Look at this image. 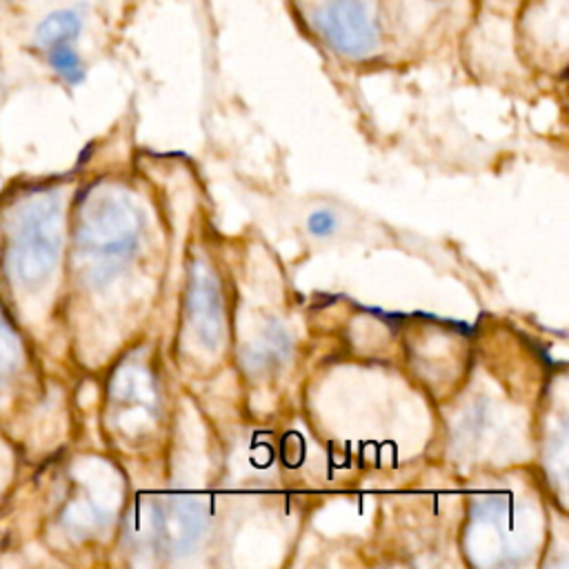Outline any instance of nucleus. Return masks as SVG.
<instances>
[{"mask_svg": "<svg viewBox=\"0 0 569 569\" xmlns=\"http://www.w3.org/2000/svg\"><path fill=\"white\" fill-rule=\"evenodd\" d=\"M82 31V11L80 9H58L44 16L33 33L36 44L47 51L56 44H71Z\"/></svg>", "mask_w": 569, "mask_h": 569, "instance_id": "6", "label": "nucleus"}, {"mask_svg": "<svg viewBox=\"0 0 569 569\" xmlns=\"http://www.w3.org/2000/svg\"><path fill=\"white\" fill-rule=\"evenodd\" d=\"M327 44L347 58H367L378 44V29L365 0H327L316 13Z\"/></svg>", "mask_w": 569, "mask_h": 569, "instance_id": "3", "label": "nucleus"}, {"mask_svg": "<svg viewBox=\"0 0 569 569\" xmlns=\"http://www.w3.org/2000/svg\"><path fill=\"white\" fill-rule=\"evenodd\" d=\"M204 511L189 498H169L156 505L153 536L162 551L182 553L191 549L204 531Z\"/></svg>", "mask_w": 569, "mask_h": 569, "instance_id": "5", "label": "nucleus"}, {"mask_svg": "<svg viewBox=\"0 0 569 569\" xmlns=\"http://www.w3.org/2000/svg\"><path fill=\"white\" fill-rule=\"evenodd\" d=\"M287 336L280 331V329H276V333H267L258 345H256V349H253V353H251V362L256 365V367H264V365H269L271 360H280L282 356H287Z\"/></svg>", "mask_w": 569, "mask_h": 569, "instance_id": "9", "label": "nucleus"}, {"mask_svg": "<svg viewBox=\"0 0 569 569\" xmlns=\"http://www.w3.org/2000/svg\"><path fill=\"white\" fill-rule=\"evenodd\" d=\"M62 242V209L51 193L29 198L13 218L7 271L20 287H40L56 269Z\"/></svg>", "mask_w": 569, "mask_h": 569, "instance_id": "2", "label": "nucleus"}, {"mask_svg": "<svg viewBox=\"0 0 569 569\" xmlns=\"http://www.w3.org/2000/svg\"><path fill=\"white\" fill-rule=\"evenodd\" d=\"M47 60H49L51 69L67 82L78 84L84 80V67L71 44H56V47L47 49Z\"/></svg>", "mask_w": 569, "mask_h": 569, "instance_id": "7", "label": "nucleus"}, {"mask_svg": "<svg viewBox=\"0 0 569 569\" xmlns=\"http://www.w3.org/2000/svg\"><path fill=\"white\" fill-rule=\"evenodd\" d=\"M20 362V342L18 336L13 333L11 325L0 311V382L7 380Z\"/></svg>", "mask_w": 569, "mask_h": 569, "instance_id": "8", "label": "nucleus"}, {"mask_svg": "<svg viewBox=\"0 0 569 569\" xmlns=\"http://www.w3.org/2000/svg\"><path fill=\"white\" fill-rule=\"evenodd\" d=\"M187 313L198 340L216 349L224 338V305L216 276L204 264H193L187 291Z\"/></svg>", "mask_w": 569, "mask_h": 569, "instance_id": "4", "label": "nucleus"}, {"mask_svg": "<svg viewBox=\"0 0 569 569\" xmlns=\"http://www.w3.org/2000/svg\"><path fill=\"white\" fill-rule=\"evenodd\" d=\"M140 218L118 191H93L80 211L76 247L84 260L87 278L102 282L118 273L133 256Z\"/></svg>", "mask_w": 569, "mask_h": 569, "instance_id": "1", "label": "nucleus"}, {"mask_svg": "<svg viewBox=\"0 0 569 569\" xmlns=\"http://www.w3.org/2000/svg\"><path fill=\"white\" fill-rule=\"evenodd\" d=\"M307 227H309V231L313 236H329L333 231V227H336V218H333L331 211H325V209L322 211H313L309 216V220H307Z\"/></svg>", "mask_w": 569, "mask_h": 569, "instance_id": "10", "label": "nucleus"}]
</instances>
